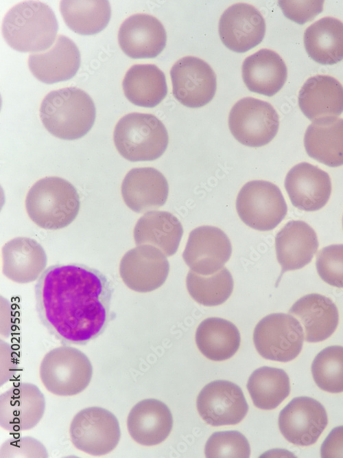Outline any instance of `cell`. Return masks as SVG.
I'll list each match as a JSON object with an SVG mask.
<instances>
[{
	"label": "cell",
	"mask_w": 343,
	"mask_h": 458,
	"mask_svg": "<svg viewBox=\"0 0 343 458\" xmlns=\"http://www.w3.org/2000/svg\"><path fill=\"white\" fill-rule=\"evenodd\" d=\"M320 456L322 458H343V426L331 430L321 445Z\"/></svg>",
	"instance_id": "41"
},
{
	"label": "cell",
	"mask_w": 343,
	"mask_h": 458,
	"mask_svg": "<svg viewBox=\"0 0 343 458\" xmlns=\"http://www.w3.org/2000/svg\"><path fill=\"white\" fill-rule=\"evenodd\" d=\"M305 334L300 321L285 313L270 314L255 328L253 341L258 353L264 358L290 361L301 352Z\"/></svg>",
	"instance_id": "8"
},
{
	"label": "cell",
	"mask_w": 343,
	"mask_h": 458,
	"mask_svg": "<svg viewBox=\"0 0 343 458\" xmlns=\"http://www.w3.org/2000/svg\"><path fill=\"white\" fill-rule=\"evenodd\" d=\"M233 285V277L225 267L208 276L189 271L186 278L190 296L205 306H215L224 303L230 297Z\"/></svg>",
	"instance_id": "35"
},
{
	"label": "cell",
	"mask_w": 343,
	"mask_h": 458,
	"mask_svg": "<svg viewBox=\"0 0 343 458\" xmlns=\"http://www.w3.org/2000/svg\"><path fill=\"white\" fill-rule=\"evenodd\" d=\"M168 194L169 185L166 178L154 168L130 170L121 185V195L126 205L138 214L164 205Z\"/></svg>",
	"instance_id": "20"
},
{
	"label": "cell",
	"mask_w": 343,
	"mask_h": 458,
	"mask_svg": "<svg viewBox=\"0 0 343 458\" xmlns=\"http://www.w3.org/2000/svg\"><path fill=\"white\" fill-rule=\"evenodd\" d=\"M298 106L310 120L338 117L343 112V87L327 75L308 78L298 93Z\"/></svg>",
	"instance_id": "26"
},
{
	"label": "cell",
	"mask_w": 343,
	"mask_h": 458,
	"mask_svg": "<svg viewBox=\"0 0 343 458\" xmlns=\"http://www.w3.org/2000/svg\"><path fill=\"white\" fill-rule=\"evenodd\" d=\"M196 405L201 417L211 426L238 424L248 411L241 389L225 380L206 385L197 397Z\"/></svg>",
	"instance_id": "12"
},
{
	"label": "cell",
	"mask_w": 343,
	"mask_h": 458,
	"mask_svg": "<svg viewBox=\"0 0 343 458\" xmlns=\"http://www.w3.org/2000/svg\"><path fill=\"white\" fill-rule=\"evenodd\" d=\"M80 51L75 43L60 34L51 47L29 56L30 71L38 80L54 84L72 78L80 66Z\"/></svg>",
	"instance_id": "21"
},
{
	"label": "cell",
	"mask_w": 343,
	"mask_h": 458,
	"mask_svg": "<svg viewBox=\"0 0 343 458\" xmlns=\"http://www.w3.org/2000/svg\"><path fill=\"white\" fill-rule=\"evenodd\" d=\"M25 207L29 218L38 227L48 230L61 229L77 217L80 196L74 185L67 180L47 176L30 188Z\"/></svg>",
	"instance_id": "4"
},
{
	"label": "cell",
	"mask_w": 343,
	"mask_h": 458,
	"mask_svg": "<svg viewBox=\"0 0 343 458\" xmlns=\"http://www.w3.org/2000/svg\"><path fill=\"white\" fill-rule=\"evenodd\" d=\"M342 227H343V217H342Z\"/></svg>",
	"instance_id": "42"
},
{
	"label": "cell",
	"mask_w": 343,
	"mask_h": 458,
	"mask_svg": "<svg viewBox=\"0 0 343 458\" xmlns=\"http://www.w3.org/2000/svg\"><path fill=\"white\" fill-rule=\"evenodd\" d=\"M204 453L208 458H248L250 447L246 437L237 431H218L208 439Z\"/></svg>",
	"instance_id": "37"
},
{
	"label": "cell",
	"mask_w": 343,
	"mask_h": 458,
	"mask_svg": "<svg viewBox=\"0 0 343 458\" xmlns=\"http://www.w3.org/2000/svg\"><path fill=\"white\" fill-rule=\"evenodd\" d=\"M318 248L316 233L302 220H291L275 237V249L281 266V275L303 268L313 259Z\"/></svg>",
	"instance_id": "23"
},
{
	"label": "cell",
	"mask_w": 343,
	"mask_h": 458,
	"mask_svg": "<svg viewBox=\"0 0 343 458\" xmlns=\"http://www.w3.org/2000/svg\"><path fill=\"white\" fill-rule=\"evenodd\" d=\"M93 367L87 356L68 345L47 352L40 366V377L45 387L59 396H72L83 391L91 382Z\"/></svg>",
	"instance_id": "6"
},
{
	"label": "cell",
	"mask_w": 343,
	"mask_h": 458,
	"mask_svg": "<svg viewBox=\"0 0 343 458\" xmlns=\"http://www.w3.org/2000/svg\"><path fill=\"white\" fill-rule=\"evenodd\" d=\"M308 56L323 65L343 60V23L333 17H324L309 26L304 33Z\"/></svg>",
	"instance_id": "30"
},
{
	"label": "cell",
	"mask_w": 343,
	"mask_h": 458,
	"mask_svg": "<svg viewBox=\"0 0 343 458\" xmlns=\"http://www.w3.org/2000/svg\"><path fill=\"white\" fill-rule=\"evenodd\" d=\"M69 434L77 449L93 456L110 453L121 438L117 418L100 407H89L78 412L71 422Z\"/></svg>",
	"instance_id": "9"
},
{
	"label": "cell",
	"mask_w": 343,
	"mask_h": 458,
	"mask_svg": "<svg viewBox=\"0 0 343 458\" xmlns=\"http://www.w3.org/2000/svg\"><path fill=\"white\" fill-rule=\"evenodd\" d=\"M304 146L312 159L329 167L343 165V119L323 117L307 127Z\"/></svg>",
	"instance_id": "28"
},
{
	"label": "cell",
	"mask_w": 343,
	"mask_h": 458,
	"mask_svg": "<svg viewBox=\"0 0 343 458\" xmlns=\"http://www.w3.org/2000/svg\"><path fill=\"white\" fill-rule=\"evenodd\" d=\"M285 187L292 205L305 211H315L323 207L331 193L329 174L307 162L290 169L285 177Z\"/></svg>",
	"instance_id": "19"
},
{
	"label": "cell",
	"mask_w": 343,
	"mask_h": 458,
	"mask_svg": "<svg viewBox=\"0 0 343 458\" xmlns=\"http://www.w3.org/2000/svg\"><path fill=\"white\" fill-rule=\"evenodd\" d=\"M58 23L51 8L38 1L21 2L5 15L2 33L7 43L21 52H42L56 40Z\"/></svg>",
	"instance_id": "3"
},
{
	"label": "cell",
	"mask_w": 343,
	"mask_h": 458,
	"mask_svg": "<svg viewBox=\"0 0 343 458\" xmlns=\"http://www.w3.org/2000/svg\"><path fill=\"white\" fill-rule=\"evenodd\" d=\"M240 334L230 321L219 317L203 320L196 332V343L207 358L222 361L231 358L240 345Z\"/></svg>",
	"instance_id": "32"
},
{
	"label": "cell",
	"mask_w": 343,
	"mask_h": 458,
	"mask_svg": "<svg viewBox=\"0 0 343 458\" xmlns=\"http://www.w3.org/2000/svg\"><path fill=\"white\" fill-rule=\"evenodd\" d=\"M113 288L108 277L86 265L47 268L35 285L39 319L56 339L85 345L100 336L110 319Z\"/></svg>",
	"instance_id": "1"
},
{
	"label": "cell",
	"mask_w": 343,
	"mask_h": 458,
	"mask_svg": "<svg viewBox=\"0 0 343 458\" xmlns=\"http://www.w3.org/2000/svg\"><path fill=\"white\" fill-rule=\"evenodd\" d=\"M231 253L230 241L222 229L200 226L190 232L182 257L191 271L208 276L224 268Z\"/></svg>",
	"instance_id": "15"
},
{
	"label": "cell",
	"mask_w": 343,
	"mask_h": 458,
	"mask_svg": "<svg viewBox=\"0 0 343 458\" xmlns=\"http://www.w3.org/2000/svg\"><path fill=\"white\" fill-rule=\"evenodd\" d=\"M167 34L156 17L146 14H133L123 21L118 32V42L123 53L131 58H154L164 49Z\"/></svg>",
	"instance_id": "18"
},
{
	"label": "cell",
	"mask_w": 343,
	"mask_h": 458,
	"mask_svg": "<svg viewBox=\"0 0 343 458\" xmlns=\"http://www.w3.org/2000/svg\"><path fill=\"white\" fill-rule=\"evenodd\" d=\"M327 423V414L322 404L307 396L292 399L281 410L278 420L282 435L297 446L316 443Z\"/></svg>",
	"instance_id": "14"
},
{
	"label": "cell",
	"mask_w": 343,
	"mask_h": 458,
	"mask_svg": "<svg viewBox=\"0 0 343 458\" xmlns=\"http://www.w3.org/2000/svg\"><path fill=\"white\" fill-rule=\"evenodd\" d=\"M45 446L36 439L29 437H20L7 439L1 446V458L12 457H48Z\"/></svg>",
	"instance_id": "39"
},
{
	"label": "cell",
	"mask_w": 343,
	"mask_h": 458,
	"mask_svg": "<svg viewBox=\"0 0 343 458\" xmlns=\"http://www.w3.org/2000/svg\"><path fill=\"white\" fill-rule=\"evenodd\" d=\"M242 78L247 88L254 93L272 97L283 87L287 67L275 51L262 49L247 57L242 65Z\"/></svg>",
	"instance_id": "27"
},
{
	"label": "cell",
	"mask_w": 343,
	"mask_h": 458,
	"mask_svg": "<svg viewBox=\"0 0 343 458\" xmlns=\"http://www.w3.org/2000/svg\"><path fill=\"white\" fill-rule=\"evenodd\" d=\"M311 374L323 391L343 392V347L331 345L321 350L312 362Z\"/></svg>",
	"instance_id": "36"
},
{
	"label": "cell",
	"mask_w": 343,
	"mask_h": 458,
	"mask_svg": "<svg viewBox=\"0 0 343 458\" xmlns=\"http://www.w3.org/2000/svg\"><path fill=\"white\" fill-rule=\"evenodd\" d=\"M289 312L298 318L305 330V339L310 343L328 339L339 322L335 304L330 298L318 293L302 297L292 305Z\"/></svg>",
	"instance_id": "25"
},
{
	"label": "cell",
	"mask_w": 343,
	"mask_h": 458,
	"mask_svg": "<svg viewBox=\"0 0 343 458\" xmlns=\"http://www.w3.org/2000/svg\"><path fill=\"white\" fill-rule=\"evenodd\" d=\"M113 140L117 151L126 159L150 161L165 152L169 136L163 123L155 115L131 113L117 123Z\"/></svg>",
	"instance_id": "5"
},
{
	"label": "cell",
	"mask_w": 343,
	"mask_h": 458,
	"mask_svg": "<svg viewBox=\"0 0 343 458\" xmlns=\"http://www.w3.org/2000/svg\"><path fill=\"white\" fill-rule=\"evenodd\" d=\"M236 209L247 226L258 231H270L285 218L287 207L280 189L262 180L247 182L236 199Z\"/></svg>",
	"instance_id": "7"
},
{
	"label": "cell",
	"mask_w": 343,
	"mask_h": 458,
	"mask_svg": "<svg viewBox=\"0 0 343 458\" xmlns=\"http://www.w3.org/2000/svg\"><path fill=\"white\" fill-rule=\"evenodd\" d=\"M60 11L67 25L82 35L102 32L111 16V8L106 0H63Z\"/></svg>",
	"instance_id": "33"
},
{
	"label": "cell",
	"mask_w": 343,
	"mask_h": 458,
	"mask_svg": "<svg viewBox=\"0 0 343 458\" xmlns=\"http://www.w3.org/2000/svg\"><path fill=\"white\" fill-rule=\"evenodd\" d=\"M173 426L170 409L164 402L154 398L137 402L127 417L131 437L143 446H154L163 442Z\"/></svg>",
	"instance_id": "22"
},
{
	"label": "cell",
	"mask_w": 343,
	"mask_h": 458,
	"mask_svg": "<svg viewBox=\"0 0 343 458\" xmlns=\"http://www.w3.org/2000/svg\"><path fill=\"white\" fill-rule=\"evenodd\" d=\"M2 255L3 275L19 284L35 281L47 266V257L43 247L27 237L15 238L5 243Z\"/></svg>",
	"instance_id": "24"
},
{
	"label": "cell",
	"mask_w": 343,
	"mask_h": 458,
	"mask_svg": "<svg viewBox=\"0 0 343 458\" xmlns=\"http://www.w3.org/2000/svg\"><path fill=\"white\" fill-rule=\"evenodd\" d=\"M183 228L178 219L165 211H150L137 222L133 235L137 245L157 247L166 256L174 255L179 247Z\"/></svg>",
	"instance_id": "29"
},
{
	"label": "cell",
	"mask_w": 343,
	"mask_h": 458,
	"mask_svg": "<svg viewBox=\"0 0 343 458\" xmlns=\"http://www.w3.org/2000/svg\"><path fill=\"white\" fill-rule=\"evenodd\" d=\"M127 99L134 105L153 108L166 97L167 87L164 73L154 65H134L122 82Z\"/></svg>",
	"instance_id": "31"
},
{
	"label": "cell",
	"mask_w": 343,
	"mask_h": 458,
	"mask_svg": "<svg viewBox=\"0 0 343 458\" xmlns=\"http://www.w3.org/2000/svg\"><path fill=\"white\" fill-rule=\"evenodd\" d=\"M278 3L287 19L303 25L322 12L324 1H279Z\"/></svg>",
	"instance_id": "40"
},
{
	"label": "cell",
	"mask_w": 343,
	"mask_h": 458,
	"mask_svg": "<svg viewBox=\"0 0 343 458\" xmlns=\"http://www.w3.org/2000/svg\"><path fill=\"white\" fill-rule=\"evenodd\" d=\"M169 264L162 251L150 244H141L128 251L119 264V274L130 289L148 293L166 281Z\"/></svg>",
	"instance_id": "13"
},
{
	"label": "cell",
	"mask_w": 343,
	"mask_h": 458,
	"mask_svg": "<svg viewBox=\"0 0 343 458\" xmlns=\"http://www.w3.org/2000/svg\"><path fill=\"white\" fill-rule=\"evenodd\" d=\"M45 404V396L36 385H15L0 396V426L10 432L30 430L42 419Z\"/></svg>",
	"instance_id": "16"
},
{
	"label": "cell",
	"mask_w": 343,
	"mask_h": 458,
	"mask_svg": "<svg viewBox=\"0 0 343 458\" xmlns=\"http://www.w3.org/2000/svg\"><path fill=\"white\" fill-rule=\"evenodd\" d=\"M246 386L255 407L263 410L275 409L290 392L287 373L282 369L267 366L255 369Z\"/></svg>",
	"instance_id": "34"
},
{
	"label": "cell",
	"mask_w": 343,
	"mask_h": 458,
	"mask_svg": "<svg viewBox=\"0 0 343 458\" xmlns=\"http://www.w3.org/2000/svg\"><path fill=\"white\" fill-rule=\"evenodd\" d=\"M173 95L182 105L197 108L213 98L217 87L215 72L203 60L185 56L176 61L170 70Z\"/></svg>",
	"instance_id": "11"
},
{
	"label": "cell",
	"mask_w": 343,
	"mask_h": 458,
	"mask_svg": "<svg viewBox=\"0 0 343 458\" xmlns=\"http://www.w3.org/2000/svg\"><path fill=\"white\" fill-rule=\"evenodd\" d=\"M228 126L240 144L259 148L269 144L277 134L279 115L270 103L247 97L232 107Z\"/></svg>",
	"instance_id": "10"
},
{
	"label": "cell",
	"mask_w": 343,
	"mask_h": 458,
	"mask_svg": "<svg viewBox=\"0 0 343 458\" xmlns=\"http://www.w3.org/2000/svg\"><path fill=\"white\" fill-rule=\"evenodd\" d=\"M39 114L49 133L61 139L74 140L91 130L96 108L88 93L71 87L49 92L40 104Z\"/></svg>",
	"instance_id": "2"
},
{
	"label": "cell",
	"mask_w": 343,
	"mask_h": 458,
	"mask_svg": "<svg viewBox=\"0 0 343 458\" xmlns=\"http://www.w3.org/2000/svg\"><path fill=\"white\" fill-rule=\"evenodd\" d=\"M320 277L328 284L343 288V244L322 249L316 262Z\"/></svg>",
	"instance_id": "38"
},
{
	"label": "cell",
	"mask_w": 343,
	"mask_h": 458,
	"mask_svg": "<svg viewBox=\"0 0 343 458\" xmlns=\"http://www.w3.org/2000/svg\"><path fill=\"white\" fill-rule=\"evenodd\" d=\"M265 23L259 11L247 3H235L228 8L219 21V34L230 50L244 53L263 39Z\"/></svg>",
	"instance_id": "17"
}]
</instances>
